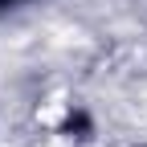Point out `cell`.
<instances>
[{"instance_id":"1","label":"cell","mask_w":147,"mask_h":147,"mask_svg":"<svg viewBox=\"0 0 147 147\" xmlns=\"http://www.w3.org/2000/svg\"><path fill=\"white\" fill-rule=\"evenodd\" d=\"M0 4H4V0H0Z\"/></svg>"}]
</instances>
